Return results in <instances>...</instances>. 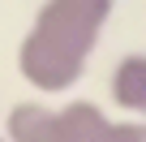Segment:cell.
Here are the masks:
<instances>
[]
</instances>
